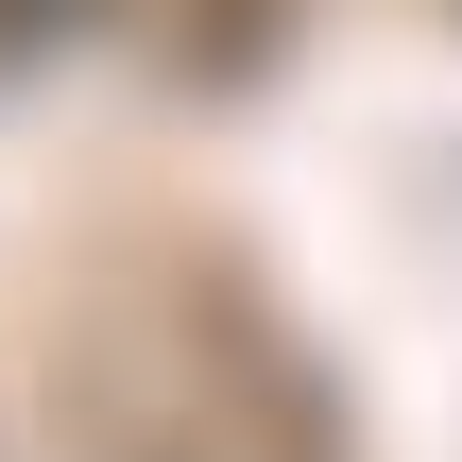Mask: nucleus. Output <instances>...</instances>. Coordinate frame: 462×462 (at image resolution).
<instances>
[{
    "instance_id": "nucleus-1",
    "label": "nucleus",
    "mask_w": 462,
    "mask_h": 462,
    "mask_svg": "<svg viewBox=\"0 0 462 462\" xmlns=\"http://www.w3.org/2000/svg\"><path fill=\"white\" fill-rule=\"evenodd\" d=\"M69 394V446L86 462H343L326 377L223 291V274H154V291H103L51 360Z\"/></svg>"
}]
</instances>
